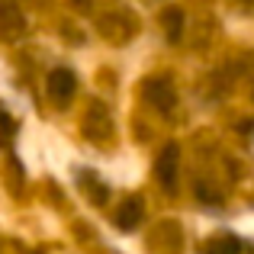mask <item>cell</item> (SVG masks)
I'll use <instances>...</instances> for the list:
<instances>
[{
	"label": "cell",
	"instance_id": "6da1fadb",
	"mask_svg": "<svg viewBox=\"0 0 254 254\" xmlns=\"http://www.w3.org/2000/svg\"><path fill=\"white\" fill-rule=\"evenodd\" d=\"M49 100L58 106V110H64V106L74 100V93H77V77H74V71L71 68H55L49 74Z\"/></svg>",
	"mask_w": 254,
	"mask_h": 254
},
{
	"label": "cell",
	"instance_id": "7a4b0ae2",
	"mask_svg": "<svg viewBox=\"0 0 254 254\" xmlns=\"http://www.w3.org/2000/svg\"><path fill=\"white\" fill-rule=\"evenodd\" d=\"M177 171H180V148L171 142V145H164V151L158 155V161H155L158 184H161L164 190H174V187H177Z\"/></svg>",
	"mask_w": 254,
	"mask_h": 254
},
{
	"label": "cell",
	"instance_id": "3957f363",
	"mask_svg": "<svg viewBox=\"0 0 254 254\" xmlns=\"http://www.w3.org/2000/svg\"><path fill=\"white\" fill-rule=\"evenodd\" d=\"M26 29L23 10L16 6V0H0V36L3 39H19Z\"/></svg>",
	"mask_w": 254,
	"mask_h": 254
},
{
	"label": "cell",
	"instance_id": "277c9868",
	"mask_svg": "<svg viewBox=\"0 0 254 254\" xmlns=\"http://www.w3.org/2000/svg\"><path fill=\"white\" fill-rule=\"evenodd\" d=\"M145 97H148L151 106H158L161 113H168L174 106V100H177V93H174L168 77H151V81H145Z\"/></svg>",
	"mask_w": 254,
	"mask_h": 254
},
{
	"label": "cell",
	"instance_id": "5b68a950",
	"mask_svg": "<svg viewBox=\"0 0 254 254\" xmlns=\"http://www.w3.org/2000/svg\"><path fill=\"white\" fill-rule=\"evenodd\" d=\"M142 216H145V203H142V196H129L123 206H119V212H116V225H119L123 232H132V229H138Z\"/></svg>",
	"mask_w": 254,
	"mask_h": 254
},
{
	"label": "cell",
	"instance_id": "8992f818",
	"mask_svg": "<svg viewBox=\"0 0 254 254\" xmlns=\"http://www.w3.org/2000/svg\"><path fill=\"white\" fill-rule=\"evenodd\" d=\"M164 23V36H168V42H180V36H184V10L180 6H168L161 16Z\"/></svg>",
	"mask_w": 254,
	"mask_h": 254
},
{
	"label": "cell",
	"instance_id": "52a82bcc",
	"mask_svg": "<svg viewBox=\"0 0 254 254\" xmlns=\"http://www.w3.org/2000/svg\"><path fill=\"white\" fill-rule=\"evenodd\" d=\"M242 251V245H238V238L232 235H222V238H212V242H206L203 254H238Z\"/></svg>",
	"mask_w": 254,
	"mask_h": 254
},
{
	"label": "cell",
	"instance_id": "ba28073f",
	"mask_svg": "<svg viewBox=\"0 0 254 254\" xmlns=\"http://www.w3.org/2000/svg\"><path fill=\"white\" fill-rule=\"evenodd\" d=\"M81 180L87 184V190L93 193V203H103V199H106V187H100L97 180H93V174H90V171H84V174H81Z\"/></svg>",
	"mask_w": 254,
	"mask_h": 254
},
{
	"label": "cell",
	"instance_id": "9c48e42d",
	"mask_svg": "<svg viewBox=\"0 0 254 254\" xmlns=\"http://www.w3.org/2000/svg\"><path fill=\"white\" fill-rule=\"evenodd\" d=\"M242 3H254V0H242Z\"/></svg>",
	"mask_w": 254,
	"mask_h": 254
}]
</instances>
